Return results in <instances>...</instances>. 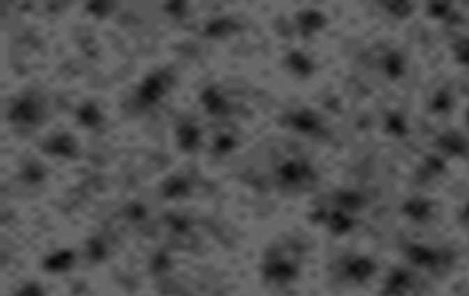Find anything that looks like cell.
<instances>
[{"label": "cell", "mask_w": 469, "mask_h": 296, "mask_svg": "<svg viewBox=\"0 0 469 296\" xmlns=\"http://www.w3.org/2000/svg\"><path fill=\"white\" fill-rule=\"evenodd\" d=\"M275 181L282 189L302 192L317 182V172L312 164L302 157L283 160L275 169Z\"/></svg>", "instance_id": "obj_1"}, {"label": "cell", "mask_w": 469, "mask_h": 296, "mask_svg": "<svg viewBox=\"0 0 469 296\" xmlns=\"http://www.w3.org/2000/svg\"><path fill=\"white\" fill-rule=\"evenodd\" d=\"M45 116L42 101L33 93H24L18 97L8 109V120L20 127L38 126Z\"/></svg>", "instance_id": "obj_2"}, {"label": "cell", "mask_w": 469, "mask_h": 296, "mask_svg": "<svg viewBox=\"0 0 469 296\" xmlns=\"http://www.w3.org/2000/svg\"><path fill=\"white\" fill-rule=\"evenodd\" d=\"M172 81H174V76L171 71L159 70V71H154V73L148 75L141 81V85L137 89V93H135L137 105L142 107V109L155 105L164 97L167 91L171 89Z\"/></svg>", "instance_id": "obj_3"}, {"label": "cell", "mask_w": 469, "mask_h": 296, "mask_svg": "<svg viewBox=\"0 0 469 296\" xmlns=\"http://www.w3.org/2000/svg\"><path fill=\"white\" fill-rule=\"evenodd\" d=\"M286 122L300 134L316 135L321 132V120L309 110H299L287 114Z\"/></svg>", "instance_id": "obj_4"}, {"label": "cell", "mask_w": 469, "mask_h": 296, "mask_svg": "<svg viewBox=\"0 0 469 296\" xmlns=\"http://www.w3.org/2000/svg\"><path fill=\"white\" fill-rule=\"evenodd\" d=\"M43 151L51 154V156H61V157H75L77 153L76 139L68 134H58L51 137L45 142Z\"/></svg>", "instance_id": "obj_5"}, {"label": "cell", "mask_w": 469, "mask_h": 296, "mask_svg": "<svg viewBox=\"0 0 469 296\" xmlns=\"http://www.w3.org/2000/svg\"><path fill=\"white\" fill-rule=\"evenodd\" d=\"M406 215L416 222H426L434 217V205L422 197H415L404 206Z\"/></svg>", "instance_id": "obj_6"}, {"label": "cell", "mask_w": 469, "mask_h": 296, "mask_svg": "<svg viewBox=\"0 0 469 296\" xmlns=\"http://www.w3.org/2000/svg\"><path fill=\"white\" fill-rule=\"evenodd\" d=\"M380 68L391 79H399L404 75L406 59L400 52L388 51L380 58Z\"/></svg>", "instance_id": "obj_7"}, {"label": "cell", "mask_w": 469, "mask_h": 296, "mask_svg": "<svg viewBox=\"0 0 469 296\" xmlns=\"http://www.w3.org/2000/svg\"><path fill=\"white\" fill-rule=\"evenodd\" d=\"M178 144L184 151H192L200 142V129L192 123H184L176 130Z\"/></svg>", "instance_id": "obj_8"}, {"label": "cell", "mask_w": 469, "mask_h": 296, "mask_svg": "<svg viewBox=\"0 0 469 296\" xmlns=\"http://www.w3.org/2000/svg\"><path fill=\"white\" fill-rule=\"evenodd\" d=\"M77 120L86 127H96L102 123V114L93 102H86L79 107Z\"/></svg>", "instance_id": "obj_9"}, {"label": "cell", "mask_w": 469, "mask_h": 296, "mask_svg": "<svg viewBox=\"0 0 469 296\" xmlns=\"http://www.w3.org/2000/svg\"><path fill=\"white\" fill-rule=\"evenodd\" d=\"M190 192L188 181L183 176H172L163 185V196L166 198H178L184 197Z\"/></svg>", "instance_id": "obj_10"}, {"label": "cell", "mask_w": 469, "mask_h": 296, "mask_svg": "<svg viewBox=\"0 0 469 296\" xmlns=\"http://www.w3.org/2000/svg\"><path fill=\"white\" fill-rule=\"evenodd\" d=\"M324 26V17L317 10H307L299 17V27L305 34H311Z\"/></svg>", "instance_id": "obj_11"}, {"label": "cell", "mask_w": 469, "mask_h": 296, "mask_svg": "<svg viewBox=\"0 0 469 296\" xmlns=\"http://www.w3.org/2000/svg\"><path fill=\"white\" fill-rule=\"evenodd\" d=\"M201 101H203L204 107H206V110L212 114H220L226 109L225 100L221 97V93L213 88L208 89L206 92L201 95Z\"/></svg>", "instance_id": "obj_12"}, {"label": "cell", "mask_w": 469, "mask_h": 296, "mask_svg": "<svg viewBox=\"0 0 469 296\" xmlns=\"http://www.w3.org/2000/svg\"><path fill=\"white\" fill-rule=\"evenodd\" d=\"M73 260H75L73 252L61 251V252H58L54 256L46 259L45 268L49 270V271H64V270L70 268V265L73 264Z\"/></svg>", "instance_id": "obj_13"}, {"label": "cell", "mask_w": 469, "mask_h": 296, "mask_svg": "<svg viewBox=\"0 0 469 296\" xmlns=\"http://www.w3.org/2000/svg\"><path fill=\"white\" fill-rule=\"evenodd\" d=\"M287 63L291 65V70H293V73L305 76L312 71V63L300 52H293L292 55H289Z\"/></svg>", "instance_id": "obj_14"}, {"label": "cell", "mask_w": 469, "mask_h": 296, "mask_svg": "<svg viewBox=\"0 0 469 296\" xmlns=\"http://www.w3.org/2000/svg\"><path fill=\"white\" fill-rule=\"evenodd\" d=\"M43 178H45V169L42 168V164L36 162L26 164V168L22 171V180H26L29 184L42 182Z\"/></svg>", "instance_id": "obj_15"}, {"label": "cell", "mask_w": 469, "mask_h": 296, "mask_svg": "<svg viewBox=\"0 0 469 296\" xmlns=\"http://www.w3.org/2000/svg\"><path fill=\"white\" fill-rule=\"evenodd\" d=\"M454 56L463 65H469V38L454 45Z\"/></svg>", "instance_id": "obj_16"}, {"label": "cell", "mask_w": 469, "mask_h": 296, "mask_svg": "<svg viewBox=\"0 0 469 296\" xmlns=\"http://www.w3.org/2000/svg\"><path fill=\"white\" fill-rule=\"evenodd\" d=\"M234 138L231 137H228V135H222L218 141H216V150H218V153H226V151H230L233 147H234Z\"/></svg>", "instance_id": "obj_17"}, {"label": "cell", "mask_w": 469, "mask_h": 296, "mask_svg": "<svg viewBox=\"0 0 469 296\" xmlns=\"http://www.w3.org/2000/svg\"><path fill=\"white\" fill-rule=\"evenodd\" d=\"M17 296H45L42 289L38 286V284H27L26 288H22Z\"/></svg>", "instance_id": "obj_18"}, {"label": "cell", "mask_w": 469, "mask_h": 296, "mask_svg": "<svg viewBox=\"0 0 469 296\" xmlns=\"http://www.w3.org/2000/svg\"><path fill=\"white\" fill-rule=\"evenodd\" d=\"M462 221L465 222V224H468L469 225V205L463 209V212H462Z\"/></svg>", "instance_id": "obj_19"}, {"label": "cell", "mask_w": 469, "mask_h": 296, "mask_svg": "<svg viewBox=\"0 0 469 296\" xmlns=\"http://www.w3.org/2000/svg\"><path fill=\"white\" fill-rule=\"evenodd\" d=\"M466 123H468V126H469V110H468V113H466Z\"/></svg>", "instance_id": "obj_20"}]
</instances>
